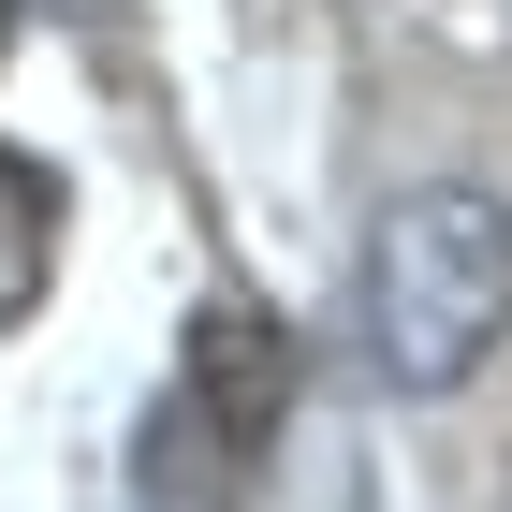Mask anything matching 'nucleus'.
I'll use <instances>...</instances> for the list:
<instances>
[{"label":"nucleus","mask_w":512,"mask_h":512,"mask_svg":"<svg viewBox=\"0 0 512 512\" xmlns=\"http://www.w3.org/2000/svg\"><path fill=\"white\" fill-rule=\"evenodd\" d=\"M512 337V205L498 191H395L366 220V366L395 395H454Z\"/></svg>","instance_id":"1"},{"label":"nucleus","mask_w":512,"mask_h":512,"mask_svg":"<svg viewBox=\"0 0 512 512\" xmlns=\"http://www.w3.org/2000/svg\"><path fill=\"white\" fill-rule=\"evenodd\" d=\"M176 395H191V425H205V454L220 469H249L278 439V410H293V337H278L264 308H191V352H176Z\"/></svg>","instance_id":"2"},{"label":"nucleus","mask_w":512,"mask_h":512,"mask_svg":"<svg viewBox=\"0 0 512 512\" xmlns=\"http://www.w3.org/2000/svg\"><path fill=\"white\" fill-rule=\"evenodd\" d=\"M44 264H59V176L30 147H0V322L44 308Z\"/></svg>","instance_id":"3"},{"label":"nucleus","mask_w":512,"mask_h":512,"mask_svg":"<svg viewBox=\"0 0 512 512\" xmlns=\"http://www.w3.org/2000/svg\"><path fill=\"white\" fill-rule=\"evenodd\" d=\"M0 44H15V0H0Z\"/></svg>","instance_id":"4"}]
</instances>
